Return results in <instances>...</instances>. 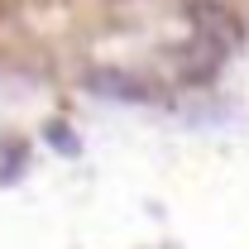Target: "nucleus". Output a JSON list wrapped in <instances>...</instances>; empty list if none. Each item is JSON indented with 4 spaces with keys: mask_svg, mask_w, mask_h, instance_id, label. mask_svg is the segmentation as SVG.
I'll list each match as a JSON object with an SVG mask.
<instances>
[{
    "mask_svg": "<svg viewBox=\"0 0 249 249\" xmlns=\"http://www.w3.org/2000/svg\"><path fill=\"white\" fill-rule=\"evenodd\" d=\"M187 15H192V34H201V38H211L220 53H235L240 48V24H235V15L220 5V0H192L187 5Z\"/></svg>",
    "mask_w": 249,
    "mask_h": 249,
    "instance_id": "1",
    "label": "nucleus"
},
{
    "mask_svg": "<svg viewBox=\"0 0 249 249\" xmlns=\"http://www.w3.org/2000/svg\"><path fill=\"white\" fill-rule=\"evenodd\" d=\"M87 87L106 101H120V106H139V101H154V87L144 77H134L129 67H96L87 77Z\"/></svg>",
    "mask_w": 249,
    "mask_h": 249,
    "instance_id": "2",
    "label": "nucleus"
},
{
    "mask_svg": "<svg viewBox=\"0 0 249 249\" xmlns=\"http://www.w3.org/2000/svg\"><path fill=\"white\" fill-rule=\"evenodd\" d=\"M230 58V53H220L211 38H201V34H192V43L182 48V82L187 87H201V82H211L220 72V62Z\"/></svg>",
    "mask_w": 249,
    "mask_h": 249,
    "instance_id": "3",
    "label": "nucleus"
},
{
    "mask_svg": "<svg viewBox=\"0 0 249 249\" xmlns=\"http://www.w3.org/2000/svg\"><path fill=\"white\" fill-rule=\"evenodd\" d=\"M43 139L53 144V154H67V158L82 154V139H77V129H72V124H62V120H48V124H43Z\"/></svg>",
    "mask_w": 249,
    "mask_h": 249,
    "instance_id": "4",
    "label": "nucleus"
},
{
    "mask_svg": "<svg viewBox=\"0 0 249 249\" xmlns=\"http://www.w3.org/2000/svg\"><path fill=\"white\" fill-rule=\"evenodd\" d=\"M19 168H24V144H15V149L5 154V182H15V178H19Z\"/></svg>",
    "mask_w": 249,
    "mask_h": 249,
    "instance_id": "5",
    "label": "nucleus"
}]
</instances>
